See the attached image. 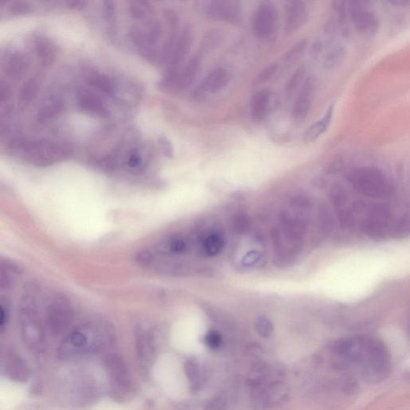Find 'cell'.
<instances>
[{
  "label": "cell",
  "mask_w": 410,
  "mask_h": 410,
  "mask_svg": "<svg viewBox=\"0 0 410 410\" xmlns=\"http://www.w3.org/2000/svg\"><path fill=\"white\" fill-rule=\"evenodd\" d=\"M332 364L340 370L356 368L362 378L378 382L387 378L391 370V358L385 344L371 337L344 338L332 344Z\"/></svg>",
  "instance_id": "6da1fadb"
},
{
  "label": "cell",
  "mask_w": 410,
  "mask_h": 410,
  "mask_svg": "<svg viewBox=\"0 0 410 410\" xmlns=\"http://www.w3.org/2000/svg\"><path fill=\"white\" fill-rule=\"evenodd\" d=\"M111 325L104 320L83 323L70 332L59 348L64 360H74L103 350L114 340Z\"/></svg>",
  "instance_id": "7a4b0ae2"
},
{
  "label": "cell",
  "mask_w": 410,
  "mask_h": 410,
  "mask_svg": "<svg viewBox=\"0 0 410 410\" xmlns=\"http://www.w3.org/2000/svg\"><path fill=\"white\" fill-rule=\"evenodd\" d=\"M39 289L30 284L23 291L19 306V324L23 343L34 353H40L46 343L45 322L40 308Z\"/></svg>",
  "instance_id": "3957f363"
},
{
  "label": "cell",
  "mask_w": 410,
  "mask_h": 410,
  "mask_svg": "<svg viewBox=\"0 0 410 410\" xmlns=\"http://www.w3.org/2000/svg\"><path fill=\"white\" fill-rule=\"evenodd\" d=\"M11 154L35 167H50L68 159L71 153L66 143L53 140H18L10 147Z\"/></svg>",
  "instance_id": "277c9868"
},
{
  "label": "cell",
  "mask_w": 410,
  "mask_h": 410,
  "mask_svg": "<svg viewBox=\"0 0 410 410\" xmlns=\"http://www.w3.org/2000/svg\"><path fill=\"white\" fill-rule=\"evenodd\" d=\"M348 181L356 192L367 198L385 199L395 192L393 181L383 171L374 167H361L350 171Z\"/></svg>",
  "instance_id": "5b68a950"
},
{
  "label": "cell",
  "mask_w": 410,
  "mask_h": 410,
  "mask_svg": "<svg viewBox=\"0 0 410 410\" xmlns=\"http://www.w3.org/2000/svg\"><path fill=\"white\" fill-rule=\"evenodd\" d=\"M310 202L306 198L296 197L290 201L289 210L280 215L283 234L292 247H301L307 231Z\"/></svg>",
  "instance_id": "8992f818"
},
{
  "label": "cell",
  "mask_w": 410,
  "mask_h": 410,
  "mask_svg": "<svg viewBox=\"0 0 410 410\" xmlns=\"http://www.w3.org/2000/svg\"><path fill=\"white\" fill-rule=\"evenodd\" d=\"M74 318L73 304L67 296L56 295L46 306L44 322L52 334L59 336L66 332Z\"/></svg>",
  "instance_id": "52a82bcc"
},
{
  "label": "cell",
  "mask_w": 410,
  "mask_h": 410,
  "mask_svg": "<svg viewBox=\"0 0 410 410\" xmlns=\"http://www.w3.org/2000/svg\"><path fill=\"white\" fill-rule=\"evenodd\" d=\"M348 16L356 30L362 37H371L379 31L378 13L370 2L350 1L347 4Z\"/></svg>",
  "instance_id": "ba28073f"
},
{
  "label": "cell",
  "mask_w": 410,
  "mask_h": 410,
  "mask_svg": "<svg viewBox=\"0 0 410 410\" xmlns=\"http://www.w3.org/2000/svg\"><path fill=\"white\" fill-rule=\"evenodd\" d=\"M279 26L277 6L270 1L260 3L255 11L252 30L255 37L270 40L275 37Z\"/></svg>",
  "instance_id": "9c48e42d"
},
{
  "label": "cell",
  "mask_w": 410,
  "mask_h": 410,
  "mask_svg": "<svg viewBox=\"0 0 410 410\" xmlns=\"http://www.w3.org/2000/svg\"><path fill=\"white\" fill-rule=\"evenodd\" d=\"M289 393L288 386L277 380L254 388L255 404L260 409L277 408L287 400Z\"/></svg>",
  "instance_id": "30bf717a"
},
{
  "label": "cell",
  "mask_w": 410,
  "mask_h": 410,
  "mask_svg": "<svg viewBox=\"0 0 410 410\" xmlns=\"http://www.w3.org/2000/svg\"><path fill=\"white\" fill-rule=\"evenodd\" d=\"M32 66L29 53L19 47H11L6 50L3 59V69L11 80H20L28 73Z\"/></svg>",
  "instance_id": "8fae6325"
},
{
  "label": "cell",
  "mask_w": 410,
  "mask_h": 410,
  "mask_svg": "<svg viewBox=\"0 0 410 410\" xmlns=\"http://www.w3.org/2000/svg\"><path fill=\"white\" fill-rule=\"evenodd\" d=\"M366 215L361 227L367 235L379 239L387 234L391 224V211L388 206L374 205Z\"/></svg>",
  "instance_id": "7c38bea8"
},
{
  "label": "cell",
  "mask_w": 410,
  "mask_h": 410,
  "mask_svg": "<svg viewBox=\"0 0 410 410\" xmlns=\"http://www.w3.org/2000/svg\"><path fill=\"white\" fill-rule=\"evenodd\" d=\"M284 32L292 35L299 31L308 21L310 10L304 1L291 0L284 4Z\"/></svg>",
  "instance_id": "4fadbf2b"
},
{
  "label": "cell",
  "mask_w": 410,
  "mask_h": 410,
  "mask_svg": "<svg viewBox=\"0 0 410 410\" xmlns=\"http://www.w3.org/2000/svg\"><path fill=\"white\" fill-rule=\"evenodd\" d=\"M207 13L216 20L239 23L242 18L241 5L234 0H217L210 4Z\"/></svg>",
  "instance_id": "5bb4252c"
},
{
  "label": "cell",
  "mask_w": 410,
  "mask_h": 410,
  "mask_svg": "<svg viewBox=\"0 0 410 410\" xmlns=\"http://www.w3.org/2000/svg\"><path fill=\"white\" fill-rule=\"evenodd\" d=\"M192 44V34L188 29H184L177 37L172 47L171 54L169 58L167 77L165 81L170 83L174 80L176 70L180 66L182 61L186 57Z\"/></svg>",
  "instance_id": "9a60e30c"
},
{
  "label": "cell",
  "mask_w": 410,
  "mask_h": 410,
  "mask_svg": "<svg viewBox=\"0 0 410 410\" xmlns=\"http://www.w3.org/2000/svg\"><path fill=\"white\" fill-rule=\"evenodd\" d=\"M314 88V81L312 78L307 79L303 84L294 101L292 111H291V117H292L294 122L301 123L304 121L308 114H310Z\"/></svg>",
  "instance_id": "2e32d148"
},
{
  "label": "cell",
  "mask_w": 410,
  "mask_h": 410,
  "mask_svg": "<svg viewBox=\"0 0 410 410\" xmlns=\"http://www.w3.org/2000/svg\"><path fill=\"white\" fill-rule=\"evenodd\" d=\"M231 79V75L227 69L217 68L207 75L205 80L195 89V97L202 98L207 93H216L227 87Z\"/></svg>",
  "instance_id": "e0dca14e"
},
{
  "label": "cell",
  "mask_w": 410,
  "mask_h": 410,
  "mask_svg": "<svg viewBox=\"0 0 410 410\" xmlns=\"http://www.w3.org/2000/svg\"><path fill=\"white\" fill-rule=\"evenodd\" d=\"M33 49L41 64L45 67L54 64L58 55L56 44L47 35L37 33L32 39Z\"/></svg>",
  "instance_id": "ac0fdd59"
},
{
  "label": "cell",
  "mask_w": 410,
  "mask_h": 410,
  "mask_svg": "<svg viewBox=\"0 0 410 410\" xmlns=\"http://www.w3.org/2000/svg\"><path fill=\"white\" fill-rule=\"evenodd\" d=\"M76 101L78 108L85 114L100 117H106L109 114L103 101L90 91H80L77 94Z\"/></svg>",
  "instance_id": "d6986e66"
},
{
  "label": "cell",
  "mask_w": 410,
  "mask_h": 410,
  "mask_svg": "<svg viewBox=\"0 0 410 410\" xmlns=\"http://www.w3.org/2000/svg\"><path fill=\"white\" fill-rule=\"evenodd\" d=\"M23 275L21 266L15 260L0 257V290L13 289Z\"/></svg>",
  "instance_id": "ffe728a7"
},
{
  "label": "cell",
  "mask_w": 410,
  "mask_h": 410,
  "mask_svg": "<svg viewBox=\"0 0 410 410\" xmlns=\"http://www.w3.org/2000/svg\"><path fill=\"white\" fill-rule=\"evenodd\" d=\"M65 108L61 97L58 95H49L41 102L38 111L37 119L40 123H47L54 120L62 114Z\"/></svg>",
  "instance_id": "44dd1931"
},
{
  "label": "cell",
  "mask_w": 410,
  "mask_h": 410,
  "mask_svg": "<svg viewBox=\"0 0 410 410\" xmlns=\"http://www.w3.org/2000/svg\"><path fill=\"white\" fill-rule=\"evenodd\" d=\"M271 104V95L264 89L255 93L251 101V114L255 123H261L268 116Z\"/></svg>",
  "instance_id": "7402d4cb"
},
{
  "label": "cell",
  "mask_w": 410,
  "mask_h": 410,
  "mask_svg": "<svg viewBox=\"0 0 410 410\" xmlns=\"http://www.w3.org/2000/svg\"><path fill=\"white\" fill-rule=\"evenodd\" d=\"M334 105H331L325 114L322 119L313 123L310 127H308L304 135L303 140L306 143H312L318 140L327 130H328L334 116Z\"/></svg>",
  "instance_id": "603a6c76"
},
{
  "label": "cell",
  "mask_w": 410,
  "mask_h": 410,
  "mask_svg": "<svg viewBox=\"0 0 410 410\" xmlns=\"http://www.w3.org/2000/svg\"><path fill=\"white\" fill-rule=\"evenodd\" d=\"M200 66V56L195 55L181 71L177 80V87L180 89H186L191 85L197 77Z\"/></svg>",
  "instance_id": "cb8c5ba5"
},
{
  "label": "cell",
  "mask_w": 410,
  "mask_h": 410,
  "mask_svg": "<svg viewBox=\"0 0 410 410\" xmlns=\"http://www.w3.org/2000/svg\"><path fill=\"white\" fill-rule=\"evenodd\" d=\"M85 78L89 85L98 89L107 95H111L114 92V85L109 76L97 73L92 70L85 71Z\"/></svg>",
  "instance_id": "d4e9b609"
},
{
  "label": "cell",
  "mask_w": 410,
  "mask_h": 410,
  "mask_svg": "<svg viewBox=\"0 0 410 410\" xmlns=\"http://www.w3.org/2000/svg\"><path fill=\"white\" fill-rule=\"evenodd\" d=\"M43 76L37 74L26 82L20 92V99L23 102L30 103L37 99L42 86Z\"/></svg>",
  "instance_id": "484cf974"
},
{
  "label": "cell",
  "mask_w": 410,
  "mask_h": 410,
  "mask_svg": "<svg viewBox=\"0 0 410 410\" xmlns=\"http://www.w3.org/2000/svg\"><path fill=\"white\" fill-rule=\"evenodd\" d=\"M224 247V237L221 234L212 233L207 235L203 241V248L207 255L210 257H215V255L221 253Z\"/></svg>",
  "instance_id": "4316f807"
},
{
  "label": "cell",
  "mask_w": 410,
  "mask_h": 410,
  "mask_svg": "<svg viewBox=\"0 0 410 410\" xmlns=\"http://www.w3.org/2000/svg\"><path fill=\"white\" fill-rule=\"evenodd\" d=\"M346 50L342 46H336L332 49L324 59L323 65L326 69L335 68L344 61Z\"/></svg>",
  "instance_id": "83f0119b"
},
{
  "label": "cell",
  "mask_w": 410,
  "mask_h": 410,
  "mask_svg": "<svg viewBox=\"0 0 410 410\" xmlns=\"http://www.w3.org/2000/svg\"><path fill=\"white\" fill-rule=\"evenodd\" d=\"M8 373L11 378L21 381L27 380L28 377V370L27 366L23 364L22 360L16 356L11 358L7 364Z\"/></svg>",
  "instance_id": "f1b7e54d"
},
{
  "label": "cell",
  "mask_w": 410,
  "mask_h": 410,
  "mask_svg": "<svg viewBox=\"0 0 410 410\" xmlns=\"http://www.w3.org/2000/svg\"><path fill=\"white\" fill-rule=\"evenodd\" d=\"M129 13L134 19L145 20L151 15L150 6L144 1H132L129 5Z\"/></svg>",
  "instance_id": "f546056e"
},
{
  "label": "cell",
  "mask_w": 410,
  "mask_h": 410,
  "mask_svg": "<svg viewBox=\"0 0 410 410\" xmlns=\"http://www.w3.org/2000/svg\"><path fill=\"white\" fill-rule=\"evenodd\" d=\"M254 326L258 334L263 338L270 337L275 332V325H273L272 320L265 316H260L255 319Z\"/></svg>",
  "instance_id": "4dcf8cb0"
},
{
  "label": "cell",
  "mask_w": 410,
  "mask_h": 410,
  "mask_svg": "<svg viewBox=\"0 0 410 410\" xmlns=\"http://www.w3.org/2000/svg\"><path fill=\"white\" fill-rule=\"evenodd\" d=\"M306 71L305 67H300L299 69H296V73L290 77V79L288 80L287 84L284 88V92L287 97H290L291 95L294 92L296 89L301 85V83H302V80L304 79L306 76Z\"/></svg>",
  "instance_id": "1f68e13d"
},
{
  "label": "cell",
  "mask_w": 410,
  "mask_h": 410,
  "mask_svg": "<svg viewBox=\"0 0 410 410\" xmlns=\"http://www.w3.org/2000/svg\"><path fill=\"white\" fill-rule=\"evenodd\" d=\"M8 10L9 13L13 16H27L32 13L33 6L27 1H14L11 3Z\"/></svg>",
  "instance_id": "d6a6232c"
},
{
  "label": "cell",
  "mask_w": 410,
  "mask_h": 410,
  "mask_svg": "<svg viewBox=\"0 0 410 410\" xmlns=\"http://www.w3.org/2000/svg\"><path fill=\"white\" fill-rule=\"evenodd\" d=\"M307 40H303L294 44L291 49L285 53L283 56L284 62H292L296 58H299L306 49Z\"/></svg>",
  "instance_id": "836d02e7"
},
{
  "label": "cell",
  "mask_w": 410,
  "mask_h": 410,
  "mask_svg": "<svg viewBox=\"0 0 410 410\" xmlns=\"http://www.w3.org/2000/svg\"><path fill=\"white\" fill-rule=\"evenodd\" d=\"M334 10L336 13L338 23L342 27H346L348 16L347 3L343 1L332 2Z\"/></svg>",
  "instance_id": "e575fe53"
},
{
  "label": "cell",
  "mask_w": 410,
  "mask_h": 410,
  "mask_svg": "<svg viewBox=\"0 0 410 410\" xmlns=\"http://www.w3.org/2000/svg\"><path fill=\"white\" fill-rule=\"evenodd\" d=\"M264 260L263 255L258 251H252L248 253L245 257L243 258L241 265L245 268H253L257 267Z\"/></svg>",
  "instance_id": "d590c367"
},
{
  "label": "cell",
  "mask_w": 410,
  "mask_h": 410,
  "mask_svg": "<svg viewBox=\"0 0 410 410\" xmlns=\"http://www.w3.org/2000/svg\"><path fill=\"white\" fill-rule=\"evenodd\" d=\"M278 64L273 63L266 67L255 78V85H261L263 83L270 80L273 76L277 73L278 70Z\"/></svg>",
  "instance_id": "8d00e7d4"
},
{
  "label": "cell",
  "mask_w": 410,
  "mask_h": 410,
  "mask_svg": "<svg viewBox=\"0 0 410 410\" xmlns=\"http://www.w3.org/2000/svg\"><path fill=\"white\" fill-rule=\"evenodd\" d=\"M205 342L207 347L212 349L221 347L222 344V336L219 332L211 330L206 334Z\"/></svg>",
  "instance_id": "74e56055"
},
{
  "label": "cell",
  "mask_w": 410,
  "mask_h": 410,
  "mask_svg": "<svg viewBox=\"0 0 410 410\" xmlns=\"http://www.w3.org/2000/svg\"><path fill=\"white\" fill-rule=\"evenodd\" d=\"M249 227V221L246 216L241 215L236 216L233 221V228L236 233H246Z\"/></svg>",
  "instance_id": "f35d334b"
},
{
  "label": "cell",
  "mask_w": 410,
  "mask_h": 410,
  "mask_svg": "<svg viewBox=\"0 0 410 410\" xmlns=\"http://www.w3.org/2000/svg\"><path fill=\"white\" fill-rule=\"evenodd\" d=\"M222 38V34L214 30L211 33L207 34V37L204 41L203 49L207 50V47L213 49V47L221 43Z\"/></svg>",
  "instance_id": "ab89813d"
},
{
  "label": "cell",
  "mask_w": 410,
  "mask_h": 410,
  "mask_svg": "<svg viewBox=\"0 0 410 410\" xmlns=\"http://www.w3.org/2000/svg\"><path fill=\"white\" fill-rule=\"evenodd\" d=\"M169 248L172 253H183L187 248L186 242L180 239V237H175V239H172L170 241Z\"/></svg>",
  "instance_id": "60d3db41"
},
{
  "label": "cell",
  "mask_w": 410,
  "mask_h": 410,
  "mask_svg": "<svg viewBox=\"0 0 410 410\" xmlns=\"http://www.w3.org/2000/svg\"><path fill=\"white\" fill-rule=\"evenodd\" d=\"M11 87L7 82L0 80V104L8 100L11 96Z\"/></svg>",
  "instance_id": "b9f144b4"
},
{
  "label": "cell",
  "mask_w": 410,
  "mask_h": 410,
  "mask_svg": "<svg viewBox=\"0 0 410 410\" xmlns=\"http://www.w3.org/2000/svg\"><path fill=\"white\" fill-rule=\"evenodd\" d=\"M138 263L143 266H147L152 264L153 261L152 254L147 251L140 253L138 255Z\"/></svg>",
  "instance_id": "7bdbcfd3"
},
{
  "label": "cell",
  "mask_w": 410,
  "mask_h": 410,
  "mask_svg": "<svg viewBox=\"0 0 410 410\" xmlns=\"http://www.w3.org/2000/svg\"><path fill=\"white\" fill-rule=\"evenodd\" d=\"M114 3L111 1L104 2V14L106 19L111 20L114 16Z\"/></svg>",
  "instance_id": "ee69618b"
},
{
  "label": "cell",
  "mask_w": 410,
  "mask_h": 410,
  "mask_svg": "<svg viewBox=\"0 0 410 410\" xmlns=\"http://www.w3.org/2000/svg\"><path fill=\"white\" fill-rule=\"evenodd\" d=\"M87 2L82 1V0H73V1L68 2V6L71 9L81 10L85 8Z\"/></svg>",
  "instance_id": "f6af8a7d"
},
{
  "label": "cell",
  "mask_w": 410,
  "mask_h": 410,
  "mask_svg": "<svg viewBox=\"0 0 410 410\" xmlns=\"http://www.w3.org/2000/svg\"><path fill=\"white\" fill-rule=\"evenodd\" d=\"M141 163V158L138 154H133L128 159V165L131 168H136Z\"/></svg>",
  "instance_id": "bcb514c9"
},
{
  "label": "cell",
  "mask_w": 410,
  "mask_h": 410,
  "mask_svg": "<svg viewBox=\"0 0 410 410\" xmlns=\"http://www.w3.org/2000/svg\"><path fill=\"white\" fill-rule=\"evenodd\" d=\"M159 144L162 151L166 153V155H170L171 154L172 148L168 140L162 138L159 140Z\"/></svg>",
  "instance_id": "7dc6e473"
},
{
  "label": "cell",
  "mask_w": 410,
  "mask_h": 410,
  "mask_svg": "<svg viewBox=\"0 0 410 410\" xmlns=\"http://www.w3.org/2000/svg\"><path fill=\"white\" fill-rule=\"evenodd\" d=\"M322 50V43L320 42L315 43L313 46L311 54L313 57H317L320 54V51Z\"/></svg>",
  "instance_id": "c3c4849f"
},
{
  "label": "cell",
  "mask_w": 410,
  "mask_h": 410,
  "mask_svg": "<svg viewBox=\"0 0 410 410\" xmlns=\"http://www.w3.org/2000/svg\"><path fill=\"white\" fill-rule=\"evenodd\" d=\"M6 320H7V312L2 306H0V327L6 323Z\"/></svg>",
  "instance_id": "681fc988"
}]
</instances>
